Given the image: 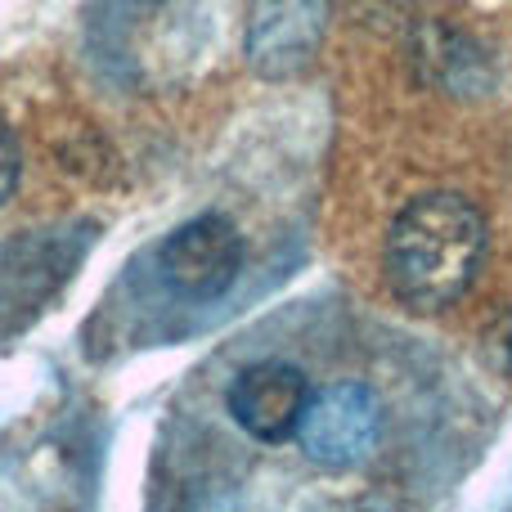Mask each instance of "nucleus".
<instances>
[{"instance_id":"20e7f679","label":"nucleus","mask_w":512,"mask_h":512,"mask_svg":"<svg viewBox=\"0 0 512 512\" xmlns=\"http://www.w3.org/2000/svg\"><path fill=\"white\" fill-rule=\"evenodd\" d=\"M243 265V239L230 216H198L162 243V274L189 301H212L234 283Z\"/></svg>"},{"instance_id":"423d86ee","label":"nucleus","mask_w":512,"mask_h":512,"mask_svg":"<svg viewBox=\"0 0 512 512\" xmlns=\"http://www.w3.org/2000/svg\"><path fill=\"white\" fill-rule=\"evenodd\" d=\"M18 171H23V158H18V140L5 122H0V207L9 203V194L18 189Z\"/></svg>"},{"instance_id":"39448f33","label":"nucleus","mask_w":512,"mask_h":512,"mask_svg":"<svg viewBox=\"0 0 512 512\" xmlns=\"http://www.w3.org/2000/svg\"><path fill=\"white\" fill-rule=\"evenodd\" d=\"M310 400V378L288 360H256L230 382V418L261 445L297 436Z\"/></svg>"},{"instance_id":"0eeeda50","label":"nucleus","mask_w":512,"mask_h":512,"mask_svg":"<svg viewBox=\"0 0 512 512\" xmlns=\"http://www.w3.org/2000/svg\"><path fill=\"white\" fill-rule=\"evenodd\" d=\"M490 351H495L499 369H504L508 378H512V310L495 324V333H490Z\"/></svg>"},{"instance_id":"f03ea898","label":"nucleus","mask_w":512,"mask_h":512,"mask_svg":"<svg viewBox=\"0 0 512 512\" xmlns=\"http://www.w3.org/2000/svg\"><path fill=\"white\" fill-rule=\"evenodd\" d=\"M382 436V405L364 382H328L310 391L297 441L319 468H355L373 454Z\"/></svg>"},{"instance_id":"7ed1b4c3","label":"nucleus","mask_w":512,"mask_h":512,"mask_svg":"<svg viewBox=\"0 0 512 512\" xmlns=\"http://www.w3.org/2000/svg\"><path fill=\"white\" fill-rule=\"evenodd\" d=\"M328 32V0H252L248 59L261 77L288 81L310 68Z\"/></svg>"},{"instance_id":"f257e3e1","label":"nucleus","mask_w":512,"mask_h":512,"mask_svg":"<svg viewBox=\"0 0 512 512\" xmlns=\"http://www.w3.org/2000/svg\"><path fill=\"white\" fill-rule=\"evenodd\" d=\"M490 248L486 216L463 194H423L391 221L387 283L409 310H445L477 283Z\"/></svg>"}]
</instances>
